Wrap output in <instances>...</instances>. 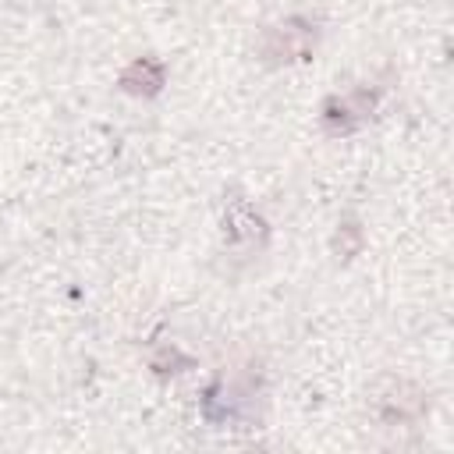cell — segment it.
Returning <instances> with one entry per match:
<instances>
[{"label":"cell","instance_id":"6da1fadb","mask_svg":"<svg viewBox=\"0 0 454 454\" xmlns=\"http://www.w3.org/2000/svg\"><path fill=\"white\" fill-rule=\"evenodd\" d=\"M369 110H372V92L358 89V92H348V96H333L323 106V128L330 135H348L358 124H365Z\"/></svg>","mask_w":454,"mask_h":454},{"label":"cell","instance_id":"7a4b0ae2","mask_svg":"<svg viewBox=\"0 0 454 454\" xmlns=\"http://www.w3.org/2000/svg\"><path fill=\"white\" fill-rule=\"evenodd\" d=\"M121 85H124L128 92H135V96H153V92H160V85H163V64L153 60V57H142V60H135V64L121 74Z\"/></svg>","mask_w":454,"mask_h":454},{"label":"cell","instance_id":"3957f363","mask_svg":"<svg viewBox=\"0 0 454 454\" xmlns=\"http://www.w3.org/2000/svg\"><path fill=\"white\" fill-rule=\"evenodd\" d=\"M312 46V32L305 25H287L284 32H273V43H266V53L277 60H294L305 57Z\"/></svg>","mask_w":454,"mask_h":454}]
</instances>
